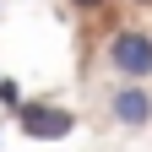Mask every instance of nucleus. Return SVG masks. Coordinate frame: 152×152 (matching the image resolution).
Instances as JSON below:
<instances>
[{"label":"nucleus","mask_w":152,"mask_h":152,"mask_svg":"<svg viewBox=\"0 0 152 152\" xmlns=\"http://www.w3.org/2000/svg\"><path fill=\"white\" fill-rule=\"evenodd\" d=\"M11 125L22 130L27 141H65L76 130V114L65 103H49V98H22V109L11 114Z\"/></svg>","instance_id":"2"},{"label":"nucleus","mask_w":152,"mask_h":152,"mask_svg":"<svg viewBox=\"0 0 152 152\" xmlns=\"http://www.w3.org/2000/svg\"><path fill=\"white\" fill-rule=\"evenodd\" d=\"M65 6H76V11H82V16H92V11H103L109 0H65Z\"/></svg>","instance_id":"5"},{"label":"nucleus","mask_w":152,"mask_h":152,"mask_svg":"<svg viewBox=\"0 0 152 152\" xmlns=\"http://www.w3.org/2000/svg\"><path fill=\"white\" fill-rule=\"evenodd\" d=\"M0 109H6V114H16V109H22V87H16L11 76H0Z\"/></svg>","instance_id":"4"},{"label":"nucleus","mask_w":152,"mask_h":152,"mask_svg":"<svg viewBox=\"0 0 152 152\" xmlns=\"http://www.w3.org/2000/svg\"><path fill=\"white\" fill-rule=\"evenodd\" d=\"M109 120L120 130H147L152 125V87L147 82H114L109 87Z\"/></svg>","instance_id":"3"},{"label":"nucleus","mask_w":152,"mask_h":152,"mask_svg":"<svg viewBox=\"0 0 152 152\" xmlns=\"http://www.w3.org/2000/svg\"><path fill=\"white\" fill-rule=\"evenodd\" d=\"M103 65L120 76V82H152V33L114 27L103 38Z\"/></svg>","instance_id":"1"},{"label":"nucleus","mask_w":152,"mask_h":152,"mask_svg":"<svg viewBox=\"0 0 152 152\" xmlns=\"http://www.w3.org/2000/svg\"><path fill=\"white\" fill-rule=\"evenodd\" d=\"M130 6H152V0H130Z\"/></svg>","instance_id":"6"}]
</instances>
